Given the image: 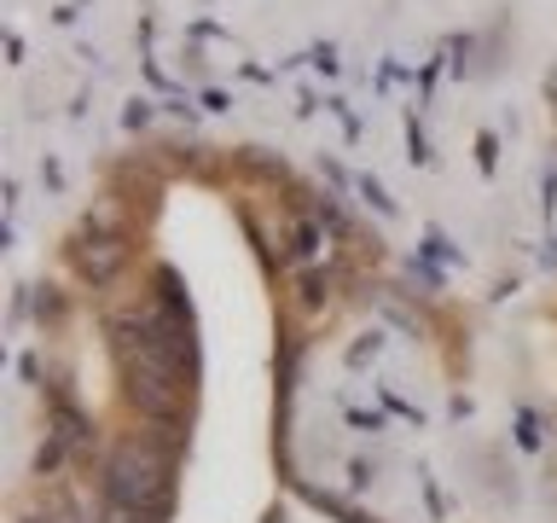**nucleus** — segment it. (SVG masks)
<instances>
[{
	"label": "nucleus",
	"instance_id": "1",
	"mask_svg": "<svg viewBox=\"0 0 557 523\" xmlns=\"http://www.w3.org/2000/svg\"><path fill=\"white\" fill-rule=\"evenodd\" d=\"M174 320L163 314H139V320H116L111 326V355H116V373H122V396L134 401L146 418L157 425H174L181 418V366H174Z\"/></svg>",
	"mask_w": 557,
	"mask_h": 523
},
{
	"label": "nucleus",
	"instance_id": "2",
	"mask_svg": "<svg viewBox=\"0 0 557 523\" xmlns=\"http://www.w3.org/2000/svg\"><path fill=\"white\" fill-rule=\"evenodd\" d=\"M104 500L122 506V512H134V518H146V523H163L169 500H174L163 448L146 442V436H122V442L104 453Z\"/></svg>",
	"mask_w": 557,
	"mask_h": 523
},
{
	"label": "nucleus",
	"instance_id": "3",
	"mask_svg": "<svg viewBox=\"0 0 557 523\" xmlns=\"http://www.w3.org/2000/svg\"><path fill=\"white\" fill-rule=\"evenodd\" d=\"M70 256H76V273L87 279V285H111V279L122 273V262H128V239L122 233H82Z\"/></svg>",
	"mask_w": 557,
	"mask_h": 523
}]
</instances>
